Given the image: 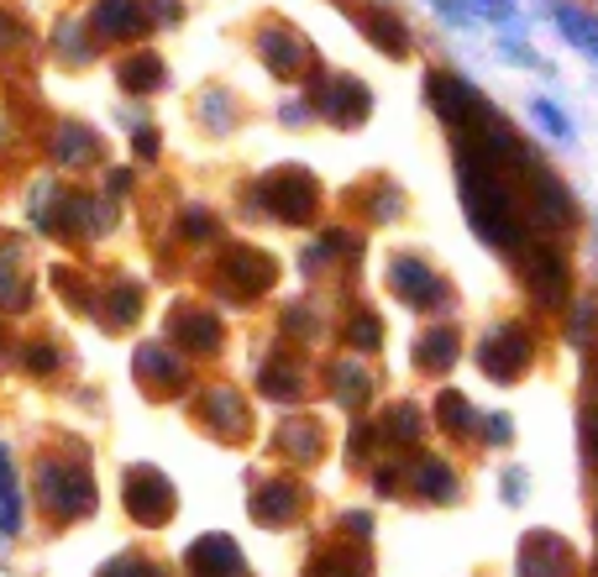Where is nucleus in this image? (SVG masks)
Listing matches in <instances>:
<instances>
[{
    "label": "nucleus",
    "instance_id": "f257e3e1",
    "mask_svg": "<svg viewBox=\"0 0 598 577\" xmlns=\"http://www.w3.org/2000/svg\"><path fill=\"white\" fill-rule=\"evenodd\" d=\"M32 488H37V510L53 519V525H79V519L95 515V478H90V467H85V452L37 456Z\"/></svg>",
    "mask_w": 598,
    "mask_h": 577
},
{
    "label": "nucleus",
    "instance_id": "f03ea898",
    "mask_svg": "<svg viewBox=\"0 0 598 577\" xmlns=\"http://www.w3.org/2000/svg\"><path fill=\"white\" fill-rule=\"evenodd\" d=\"M462 205H468V221H473V231H478L483 242H494V247H514V242H520L514 200H509V189L499 184V174L462 163Z\"/></svg>",
    "mask_w": 598,
    "mask_h": 577
},
{
    "label": "nucleus",
    "instance_id": "7ed1b4c3",
    "mask_svg": "<svg viewBox=\"0 0 598 577\" xmlns=\"http://www.w3.org/2000/svg\"><path fill=\"white\" fill-rule=\"evenodd\" d=\"M121 504H126V515L137 519L142 530H163V525L174 519V510H179V493H174L163 467L132 462V467L121 473Z\"/></svg>",
    "mask_w": 598,
    "mask_h": 577
},
{
    "label": "nucleus",
    "instance_id": "20e7f679",
    "mask_svg": "<svg viewBox=\"0 0 598 577\" xmlns=\"http://www.w3.org/2000/svg\"><path fill=\"white\" fill-rule=\"evenodd\" d=\"M425 100H431L436 116L451 122L457 131H462V126L483 131L488 122H499V111H494V105H488L462 74H451V68H431V74H425Z\"/></svg>",
    "mask_w": 598,
    "mask_h": 577
},
{
    "label": "nucleus",
    "instance_id": "39448f33",
    "mask_svg": "<svg viewBox=\"0 0 598 577\" xmlns=\"http://www.w3.org/2000/svg\"><path fill=\"white\" fill-rule=\"evenodd\" d=\"M273 278H278V263L263 247H226V258L215 268L221 294H232V300H258L263 289H273Z\"/></svg>",
    "mask_w": 598,
    "mask_h": 577
},
{
    "label": "nucleus",
    "instance_id": "423d86ee",
    "mask_svg": "<svg viewBox=\"0 0 598 577\" xmlns=\"http://www.w3.org/2000/svg\"><path fill=\"white\" fill-rule=\"evenodd\" d=\"M258 200H263L278 221L304 226V221L315 215V205H321V189H315V179H310L304 168H278V174H269V179L258 184Z\"/></svg>",
    "mask_w": 598,
    "mask_h": 577
},
{
    "label": "nucleus",
    "instance_id": "0eeeda50",
    "mask_svg": "<svg viewBox=\"0 0 598 577\" xmlns=\"http://www.w3.org/2000/svg\"><path fill=\"white\" fill-rule=\"evenodd\" d=\"M478 367L494 378V384H514L525 367H531V336L520 326H499L478 341Z\"/></svg>",
    "mask_w": 598,
    "mask_h": 577
},
{
    "label": "nucleus",
    "instance_id": "6e6552de",
    "mask_svg": "<svg viewBox=\"0 0 598 577\" xmlns=\"http://www.w3.org/2000/svg\"><path fill=\"white\" fill-rule=\"evenodd\" d=\"M520 268H525V278L536 284L540 300L562 304V294H568V258H562V247L525 242V247H520Z\"/></svg>",
    "mask_w": 598,
    "mask_h": 577
},
{
    "label": "nucleus",
    "instance_id": "1a4fd4ad",
    "mask_svg": "<svg viewBox=\"0 0 598 577\" xmlns=\"http://www.w3.org/2000/svg\"><path fill=\"white\" fill-rule=\"evenodd\" d=\"M184 567H189V577H247L241 547L232 536H200L184 551Z\"/></svg>",
    "mask_w": 598,
    "mask_h": 577
},
{
    "label": "nucleus",
    "instance_id": "9d476101",
    "mask_svg": "<svg viewBox=\"0 0 598 577\" xmlns=\"http://www.w3.org/2000/svg\"><path fill=\"white\" fill-rule=\"evenodd\" d=\"M90 27L111 42H132L148 32V11H142V0H95Z\"/></svg>",
    "mask_w": 598,
    "mask_h": 577
},
{
    "label": "nucleus",
    "instance_id": "9b49d317",
    "mask_svg": "<svg viewBox=\"0 0 598 577\" xmlns=\"http://www.w3.org/2000/svg\"><path fill=\"white\" fill-rule=\"evenodd\" d=\"M572 556L551 530H531L520 541V577H568Z\"/></svg>",
    "mask_w": 598,
    "mask_h": 577
},
{
    "label": "nucleus",
    "instance_id": "f8f14e48",
    "mask_svg": "<svg viewBox=\"0 0 598 577\" xmlns=\"http://www.w3.org/2000/svg\"><path fill=\"white\" fill-rule=\"evenodd\" d=\"M200 415H205V426L221 436V441H241L247 430H252V415H247V404H241L237 389H210L200 399Z\"/></svg>",
    "mask_w": 598,
    "mask_h": 577
},
{
    "label": "nucleus",
    "instance_id": "ddd939ff",
    "mask_svg": "<svg viewBox=\"0 0 598 577\" xmlns=\"http://www.w3.org/2000/svg\"><path fill=\"white\" fill-rule=\"evenodd\" d=\"M389 284H394V294H399L404 304H415V310H425V304L441 300V278L431 274L420 258H394V263H389Z\"/></svg>",
    "mask_w": 598,
    "mask_h": 577
},
{
    "label": "nucleus",
    "instance_id": "4468645a",
    "mask_svg": "<svg viewBox=\"0 0 598 577\" xmlns=\"http://www.w3.org/2000/svg\"><path fill=\"white\" fill-rule=\"evenodd\" d=\"M247 510H252L258 525L278 530V525H289V519L299 515V484H289V478H269V484H258V493H252Z\"/></svg>",
    "mask_w": 598,
    "mask_h": 577
},
{
    "label": "nucleus",
    "instance_id": "2eb2a0df",
    "mask_svg": "<svg viewBox=\"0 0 598 577\" xmlns=\"http://www.w3.org/2000/svg\"><path fill=\"white\" fill-rule=\"evenodd\" d=\"M137 378L148 384L152 394H179L184 389V363L169 352V347H158V341H148V347H137Z\"/></svg>",
    "mask_w": 598,
    "mask_h": 577
},
{
    "label": "nucleus",
    "instance_id": "dca6fc26",
    "mask_svg": "<svg viewBox=\"0 0 598 577\" xmlns=\"http://www.w3.org/2000/svg\"><path fill=\"white\" fill-rule=\"evenodd\" d=\"M169 331H174V341L189 347V352H215V347H221V321H215L210 310H195V304H179V310H174Z\"/></svg>",
    "mask_w": 598,
    "mask_h": 577
},
{
    "label": "nucleus",
    "instance_id": "f3484780",
    "mask_svg": "<svg viewBox=\"0 0 598 577\" xmlns=\"http://www.w3.org/2000/svg\"><path fill=\"white\" fill-rule=\"evenodd\" d=\"M27 525V499H22V484H16V462H11V447L0 441V536L16 541Z\"/></svg>",
    "mask_w": 598,
    "mask_h": 577
},
{
    "label": "nucleus",
    "instance_id": "a211bd4d",
    "mask_svg": "<svg viewBox=\"0 0 598 577\" xmlns=\"http://www.w3.org/2000/svg\"><path fill=\"white\" fill-rule=\"evenodd\" d=\"M321 111H326L331 122L341 126H358L367 111H373V95L362 90L358 79H331L326 90H321Z\"/></svg>",
    "mask_w": 598,
    "mask_h": 577
},
{
    "label": "nucleus",
    "instance_id": "6ab92c4d",
    "mask_svg": "<svg viewBox=\"0 0 598 577\" xmlns=\"http://www.w3.org/2000/svg\"><path fill=\"white\" fill-rule=\"evenodd\" d=\"M32 304V284L22 274V247L11 237H0V310H27Z\"/></svg>",
    "mask_w": 598,
    "mask_h": 577
},
{
    "label": "nucleus",
    "instance_id": "aec40b11",
    "mask_svg": "<svg viewBox=\"0 0 598 577\" xmlns=\"http://www.w3.org/2000/svg\"><path fill=\"white\" fill-rule=\"evenodd\" d=\"M531 200H536V221H546V226H562V221H572V195L562 189V179H551L546 168H536V174H531Z\"/></svg>",
    "mask_w": 598,
    "mask_h": 577
},
{
    "label": "nucleus",
    "instance_id": "412c9836",
    "mask_svg": "<svg viewBox=\"0 0 598 577\" xmlns=\"http://www.w3.org/2000/svg\"><path fill=\"white\" fill-rule=\"evenodd\" d=\"M457 352H462V336L451 326H436V331H425L415 341V367L420 373H441V367L457 363Z\"/></svg>",
    "mask_w": 598,
    "mask_h": 577
},
{
    "label": "nucleus",
    "instance_id": "4be33fe9",
    "mask_svg": "<svg viewBox=\"0 0 598 577\" xmlns=\"http://www.w3.org/2000/svg\"><path fill=\"white\" fill-rule=\"evenodd\" d=\"M258 48H263V59H269L273 74H299V63H304V42L284 27H269L258 37Z\"/></svg>",
    "mask_w": 598,
    "mask_h": 577
},
{
    "label": "nucleus",
    "instance_id": "5701e85b",
    "mask_svg": "<svg viewBox=\"0 0 598 577\" xmlns=\"http://www.w3.org/2000/svg\"><path fill=\"white\" fill-rule=\"evenodd\" d=\"M53 158H59L63 168H85V163H95V158H100V137H95L90 126L68 122L59 131V148H53Z\"/></svg>",
    "mask_w": 598,
    "mask_h": 577
},
{
    "label": "nucleus",
    "instance_id": "b1692460",
    "mask_svg": "<svg viewBox=\"0 0 598 577\" xmlns=\"http://www.w3.org/2000/svg\"><path fill=\"white\" fill-rule=\"evenodd\" d=\"M331 394H336L341 410H362L367 394H373V378H367L358 363H336L331 367Z\"/></svg>",
    "mask_w": 598,
    "mask_h": 577
},
{
    "label": "nucleus",
    "instance_id": "393cba45",
    "mask_svg": "<svg viewBox=\"0 0 598 577\" xmlns=\"http://www.w3.org/2000/svg\"><path fill=\"white\" fill-rule=\"evenodd\" d=\"M304 577H373V567H367V551H321L304 567Z\"/></svg>",
    "mask_w": 598,
    "mask_h": 577
},
{
    "label": "nucleus",
    "instance_id": "a878e982",
    "mask_svg": "<svg viewBox=\"0 0 598 577\" xmlns=\"http://www.w3.org/2000/svg\"><path fill=\"white\" fill-rule=\"evenodd\" d=\"M163 74H169V68H163V59H158V53H137V59H126V63L116 68V79H121V85H126L132 95L158 90V85H163Z\"/></svg>",
    "mask_w": 598,
    "mask_h": 577
},
{
    "label": "nucleus",
    "instance_id": "bb28decb",
    "mask_svg": "<svg viewBox=\"0 0 598 577\" xmlns=\"http://www.w3.org/2000/svg\"><path fill=\"white\" fill-rule=\"evenodd\" d=\"M278 452L295 456V462H315V456H321V426H310V421H284Z\"/></svg>",
    "mask_w": 598,
    "mask_h": 577
},
{
    "label": "nucleus",
    "instance_id": "cd10ccee",
    "mask_svg": "<svg viewBox=\"0 0 598 577\" xmlns=\"http://www.w3.org/2000/svg\"><path fill=\"white\" fill-rule=\"evenodd\" d=\"M415 493L420 499H441V504H447V499H457V473H451L447 462L425 456L415 467Z\"/></svg>",
    "mask_w": 598,
    "mask_h": 577
},
{
    "label": "nucleus",
    "instance_id": "c85d7f7f",
    "mask_svg": "<svg viewBox=\"0 0 598 577\" xmlns=\"http://www.w3.org/2000/svg\"><path fill=\"white\" fill-rule=\"evenodd\" d=\"M362 27L373 32V42H378L384 53H394V59H404V53H410V42H404V22L389 16V11H362Z\"/></svg>",
    "mask_w": 598,
    "mask_h": 577
},
{
    "label": "nucleus",
    "instance_id": "c756f323",
    "mask_svg": "<svg viewBox=\"0 0 598 577\" xmlns=\"http://www.w3.org/2000/svg\"><path fill=\"white\" fill-rule=\"evenodd\" d=\"M137 315H142V289H137V284H116V289L105 294L100 321H105V326H132Z\"/></svg>",
    "mask_w": 598,
    "mask_h": 577
},
{
    "label": "nucleus",
    "instance_id": "7c9ffc66",
    "mask_svg": "<svg viewBox=\"0 0 598 577\" xmlns=\"http://www.w3.org/2000/svg\"><path fill=\"white\" fill-rule=\"evenodd\" d=\"M258 389H263L269 399H284V404H289V399H299V389H304V384H299V373L289 363H263V373H258Z\"/></svg>",
    "mask_w": 598,
    "mask_h": 577
},
{
    "label": "nucleus",
    "instance_id": "2f4dec72",
    "mask_svg": "<svg viewBox=\"0 0 598 577\" xmlns=\"http://www.w3.org/2000/svg\"><path fill=\"white\" fill-rule=\"evenodd\" d=\"M436 415H441V426H447L451 436H473V426H478V421H473V404L457 394V389H447V394L436 399Z\"/></svg>",
    "mask_w": 598,
    "mask_h": 577
},
{
    "label": "nucleus",
    "instance_id": "473e14b6",
    "mask_svg": "<svg viewBox=\"0 0 598 577\" xmlns=\"http://www.w3.org/2000/svg\"><path fill=\"white\" fill-rule=\"evenodd\" d=\"M95 577H169V573H163L158 562H148L142 551H121V556H111Z\"/></svg>",
    "mask_w": 598,
    "mask_h": 577
},
{
    "label": "nucleus",
    "instance_id": "72a5a7b5",
    "mask_svg": "<svg viewBox=\"0 0 598 577\" xmlns=\"http://www.w3.org/2000/svg\"><path fill=\"white\" fill-rule=\"evenodd\" d=\"M384 436H389V441H399V447L420 441V410H415V404H399V410H389V426H384Z\"/></svg>",
    "mask_w": 598,
    "mask_h": 577
},
{
    "label": "nucleus",
    "instance_id": "f704fd0d",
    "mask_svg": "<svg viewBox=\"0 0 598 577\" xmlns=\"http://www.w3.org/2000/svg\"><path fill=\"white\" fill-rule=\"evenodd\" d=\"M557 22L572 32V42L577 48H588V53H598V27L583 16V11H572V5H557Z\"/></svg>",
    "mask_w": 598,
    "mask_h": 577
},
{
    "label": "nucleus",
    "instance_id": "c9c22d12",
    "mask_svg": "<svg viewBox=\"0 0 598 577\" xmlns=\"http://www.w3.org/2000/svg\"><path fill=\"white\" fill-rule=\"evenodd\" d=\"M347 341H352V347H362V352H373V347L384 341V326H378V315L358 310V315L347 321Z\"/></svg>",
    "mask_w": 598,
    "mask_h": 577
},
{
    "label": "nucleus",
    "instance_id": "e433bc0d",
    "mask_svg": "<svg viewBox=\"0 0 598 577\" xmlns=\"http://www.w3.org/2000/svg\"><path fill=\"white\" fill-rule=\"evenodd\" d=\"M59 347H53V341H32L27 347V373L32 378H53V373H59Z\"/></svg>",
    "mask_w": 598,
    "mask_h": 577
},
{
    "label": "nucleus",
    "instance_id": "4c0bfd02",
    "mask_svg": "<svg viewBox=\"0 0 598 577\" xmlns=\"http://www.w3.org/2000/svg\"><path fill=\"white\" fill-rule=\"evenodd\" d=\"M184 231H189L195 242H205V237H215V221H210L200 205H189V211H184Z\"/></svg>",
    "mask_w": 598,
    "mask_h": 577
},
{
    "label": "nucleus",
    "instance_id": "58836bf2",
    "mask_svg": "<svg viewBox=\"0 0 598 577\" xmlns=\"http://www.w3.org/2000/svg\"><path fill=\"white\" fill-rule=\"evenodd\" d=\"M536 116H540V122H546V131H557V137H562V142H568V137H572L568 116H562V111H557V105H546V100H536Z\"/></svg>",
    "mask_w": 598,
    "mask_h": 577
},
{
    "label": "nucleus",
    "instance_id": "ea45409f",
    "mask_svg": "<svg viewBox=\"0 0 598 577\" xmlns=\"http://www.w3.org/2000/svg\"><path fill=\"white\" fill-rule=\"evenodd\" d=\"M483 436H488L494 447H504L509 441V415H488V421H483Z\"/></svg>",
    "mask_w": 598,
    "mask_h": 577
},
{
    "label": "nucleus",
    "instance_id": "a19ab883",
    "mask_svg": "<svg viewBox=\"0 0 598 577\" xmlns=\"http://www.w3.org/2000/svg\"><path fill=\"white\" fill-rule=\"evenodd\" d=\"M367 441H373V430L358 426V436L347 441V462H367Z\"/></svg>",
    "mask_w": 598,
    "mask_h": 577
},
{
    "label": "nucleus",
    "instance_id": "79ce46f5",
    "mask_svg": "<svg viewBox=\"0 0 598 577\" xmlns=\"http://www.w3.org/2000/svg\"><path fill=\"white\" fill-rule=\"evenodd\" d=\"M504 499H509V504H520V499H525V473H514V467L504 473Z\"/></svg>",
    "mask_w": 598,
    "mask_h": 577
},
{
    "label": "nucleus",
    "instance_id": "37998d69",
    "mask_svg": "<svg viewBox=\"0 0 598 577\" xmlns=\"http://www.w3.org/2000/svg\"><path fill=\"white\" fill-rule=\"evenodd\" d=\"M583 441H588V456L598 462V415H583Z\"/></svg>",
    "mask_w": 598,
    "mask_h": 577
},
{
    "label": "nucleus",
    "instance_id": "c03bdc74",
    "mask_svg": "<svg viewBox=\"0 0 598 577\" xmlns=\"http://www.w3.org/2000/svg\"><path fill=\"white\" fill-rule=\"evenodd\" d=\"M473 5H483L494 22H509V0H473Z\"/></svg>",
    "mask_w": 598,
    "mask_h": 577
},
{
    "label": "nucleus",
    "instance_id": "a18cd8bd",
    "mask_svg": "<svg viewBox=\"0 0 598 577\" xmlns=\"http://www.w3.org/2000/svg\"><path fill=\"white\" fill-rule=\"evenodd\" d=\"M373 484H378V493H389V488H399V473H394V467H378Z\"/></svg>",
    "mask_w": 598,
    "mask_h": 577
},
{
    "label": "nucleus",
    "instance_id": "49530a36",
    "mask_svg": "<svg viewBox=\"0 0 598 577\" xmlns=\"http://www.w3.org/2000/svg\"><path fill=\"white\" fill-rule=\"evenodd\" d=\"M341 530H358V536H367V530H373V519H367V515H347V519H341Z\"/></svg>",
    "mask_w": 598,
    "mask_h": 577
},
{
    "label": "nucleus",
    "instance_id": "de8ad7c7",
    "mask_svg": "<svg viewBox=\"0 0 598 577\" xmlns=\"http://www.w3.org/2000/svg\"><path fill=\"white\" fill-rule=\"evenodd\" d=\"M158 152V137L152 131H137V158H152Z\"/></svg>",
    "mask_w": 598,
    "mask_h": 577
}]
</instances>
